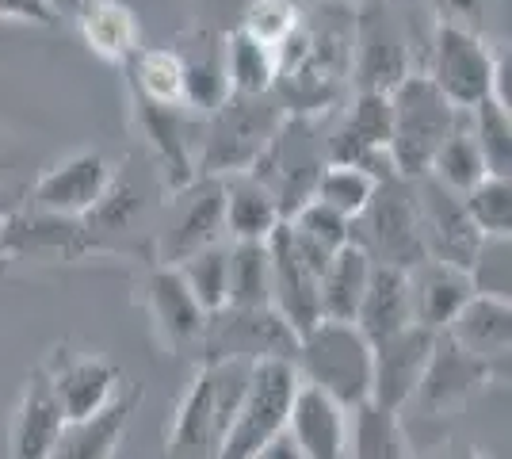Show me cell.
Returning a JSON list of instances; mask_svg holds the SVG:
<instances>
[{
    "mask_svg": "<svg viewBox=\"0 0 512 459\" xmlns=\"http://www.w3.org/2000/svg\"><path fill=\"white\" fill-rule=\"evenodd\" d=\"M493 54L482 43L478 31L455 27V23H440L432 35V85L448 96L459 111H470L478 100L490 96L493 85Z\"/></svg>",
    "mask_w": 512,
    "mask_h": 459,
    "instance_id": "9",
    "label": "cell"
},
{
    "mask_svg": "<svg viewBox=\"0 0 512 459\" xmlns=\"http://www.w3.org/2000/svg\"><path fill=\"white\" fill-rule=\"evenodd\" d=\"M348 459H413L398 414L375 402L356 406L348 421Z\"/></svg>",
    "mask_w": 512,
    "mask_h": 459,
    "instance_id": "29",
    "label": "cell"
},
{
    "mask_svg": "<svg viewBox=\"0 0 512 459\" xmlns=\"http://www.w3.org/2000/svg\"><path fill=\"white\" fill-rule=\"evenodd\" d=\"M222 62H226V81L234 96H264L276 88L279 54L268 43H260L245 27H237L222 43Z\"/></svg>",
    "mask_w": 512,
    "mask_h": 459,
    "instance_id": "28",
    "label": "cell"
},
{
    "mask_svg": "<svg viewBox=\"0 0 512 459\" xmlns=\"http://www.w3.org/2000/svg\"><path fill=\"white\" fill-rule=\"evenodd\" d=\"M138 127L150 138V150L157 153V161L165 165V176H169V192H180L188 188L195 176V161H192V146L184 138V123L176 108H165V104H146L138 100Z\"/></svg>",
    "mask_w": 512,
    "mask_h": 459,
    "instance_id": "26",
    "label": "cell"
},
{
    "mask_svg": "<svg viewBox=\"0 0 512 459\" xmlns=\"http://www.w3.org/2000/svg\"><path fill=\"white\" fill-rule=\"evenodd\" d=\"M348 4H356V8H360V4H367V0H348Z\"/></svg>",
    "mask_w": 512,
    "mask_h": 459,
    "instance_id": "46",
    "label": "cell"
},
{
    "mask_svg": "<svg viewBox=\"0 0 512 459\" xmlns=\"http://www.w3.org/2000/svg\"><path fill=\"white\" fill-rule=\"evenodd\" d=\"M325 169V150L314 138V127L306 115H287L268 138V146L253 161V173L276 199L279 219H291L306 199H314L318 176Z\"/></svg>",
    "mask_w": 512,
    "mask_h": 459,
    "instance_id": "7",
    "label": "cell"
},
{
    "mask_svg": "<svg viewBox=\"0 0 512 459\" xmlns=\"http://www.w3.org/2000/svg\"><path fill=\"white\" fill-rule=\"evenodd\" d=\"M287 119V111L279 108L272 92L264 96H226L222 108L211 111V131L199 150L195 173L199 176H230L253 169L260 150L268 146V138Z\"/></svg>",
    "mask_w": 512,
    "mask_h": 459,
    "instance_id": "4",
    "label": "cell"
},
{
    "mask_svg": "<svg viewBox=\"0 0 512 459\" xmlns=\"http://www.w3.org/2000/svg\"><path fill=\"white\" fill-rule=\"evenodd\" d=\"M432 341H436V329H425L413 322V326L398 329L394 337L371 345V398L367 402L398 414L413 398L421 375H425Z\"/></svg>",
    "mask_w": 512,
    "mask_h": 459,
    "instance_id": "11",
    "label": "cell"
},
{
    "mask_svg": "<svg viewBox=\"0 0 512 459\" xmlns=\"http://www.w3.org/2000/svg\"><path fill=\"white\" fill-rule=\"evenodd\" d=\"M352 245H360L371 264H398L413 268L425 261L421 226H417V196L413 180L390 173L375 184V196L367 199L360 215L352 219Z\"/></svg>",
    "mask_w": 512,
    "mask_h": 459,
    "instance_id": "5",
    "label": "cell"
},
{
    "mask_svg": "<svg viewBox=\"0 0 512 459\" xmlns=\"http://www.w3.org/2000/svg\"><path fill=\"white\" fill-rule=\"evenodd\" d=\"M65 414L50 383V372H35L23 391L20 414L12 421V459H46L62 433Z\"/></svg>",
    "mask_w": 512,
    "mask_h": 459,
    "instance_id": "20",
    "label": "cell"
},
{
    "mask_svg": "<svg viewBox=\"0 0 512 459\" xmlns=\"http://www.w3.org/2000/svg\"><path fill=\"white\" fill-rule=\"evenodd\" d=\"M440 459H482L478 452H467V448H451V452H444Z\"/></svg>",
    "mask_w": 512,
    "mask_h": 459,
    "instance_id": "45",
    "label": "cell"
},
{
    "mask_svg": "<svg viewBox=\"0 0 512 459\" xmlns=\"http://www.w3.org/2000/svg\"><path fill=\"white\" fill-rule=\"evenodd\" d=\"M58 406L65 421H81L107 406L119 391V368L100 356H58V368L50 372Z\"/></svg>",
    "mask_w": 512,
    "mask_h": 459,
    "instance_id": "19",
    "label": "cell"
},
{
    "mask_svg": "<svg viewBox=\"0 0 512 459\" xmlns=\"http://www.w3.org/2000/svg\"><path fill=\"white\" fill-rule=\"evenodd\" d=\"M287 222H291L299 234H306L310 241H318L321 249H329V253H337V249L348 245V238H352V219L341 215L337 207L321 203V199H306Z\"/></svg>",
    "mask_w": 512,
    "mask_h": 459,
    "instance_id": "38",
    "label": "cell"
},
{
    "mask_svg": "<svg viewBox=\"0 0 512 459\" xmlns=\"http://www.w3.org/2000/svg\"><path fill=\"white\" fill-rule=\"evenodd\" d=\"M111 192V165L107 157H100L96 150L73 153L65 157L62 165H54L50 173H43V180L35 184L31 199L50 211V215H88L96 211Z\"/></svg>",
    "mask_w": 512,
    "mask_h": 459,
    "instance_id": "14",
    "label": "cell"
},
{
    "mask_svg": "<svg viewBox=\"0 0 512 459\" xmlns=\"http://www.w3.org/2000/svg\"><path fill=\"white\" fill-rule=\"evenodd\" d=\"M287 437L306 459H348V410L321 387L299 379L287 410Z\"/></svg>",
    "mask_w": 512,
    "mask_h": 459,
    "instance_id": "15",
    "label": "cell"
},
{
    "mask_svg": "<svg viewBox=\"0 0 512 459\" xmlns=\"http://www.w3.org/2000/svg\"><path fill=\"white\" fill-rule=\"evenodd\" d=\"M50 4H54L58 16H77V8H81L85 0H50Z\"/></svg>",
    "mask_w": 512,
    "mask_h": 459,
    "instance_id": "44",
    "label": "cell"
},
{
    "mask_svg": "<svg viewBox=\"0 0 512 459\" xmlns=\"http://www.w3.org/2000/svg\"><path fill=\"white\" fill-rule=\"evenodd\" d=\"M226 257H230V249H222V245L214 241L207 249L184 257L180 264H172V268L184 276V284L192 287V295L199 299V306H203L207 314L218 310V306H226Z\"/></svg>",
    "mask_w": 512,
    "mask_h": 459,
    "instance_id": "36",
    "label": "cell"
},
{
    "mask_svg": "<svg viewBox=\"0 0 512 459\" xmlns=\"http://www.w3.org/2000/svg\"><path fill=\"white\" fill-rule=\"evenodd\" d=\"M367 276H371V257L363 253L360 245H352V241L341 245L329 257L325 272H321V284H318L321 318H329V322H356Z\"/></svg>",
    "mask_w": 512,
    "mask_h": 459,
    "instance_id": "25",
    "label": "cell"
},
{
    "mask_svg": "<svg viewBox=\"0 0 512 459\" xmlns=\"http://www.w3.org/2000/svg\"><path fill=\"white\" fill-rule=\"evenodd\" d=\"M413 326V295H409V272L398 264H371V276L363 287L356 329L371 345L394 337L398 329Z\"/></svg>",
    "mask_w": 512,
    "mask_h": 459,
    "instance_id": "18",
    "label": "cell"
},
{
    "mask_svg": "<svg viewBox=\"0 0 512 459\" xmlns=\"http://www.w3.org/2000/svg\"><path fill=\"white\" fill-rule=\"evenodd\" d=\"M241 27L256 35L260 43H268L272 50L283 46V39L299 27V4L295 0H253Z\"/></svg>",
    "mask_w": 512,
    "mask_h": 459,
    "instance_id": "39",
    "label": "cell"
},
{
    "mask_svg": "<svg viewBox=\"0 0 512 459\" xmlns=\"http://www.w3.org/2000/svg\"><path fill=\"white\" fill-rule=\"evenodd\" d=\"M375 184H379V176L360 169V165H352V161H325V169L318 176V188H314V199L337 207L348 219H356L367 207V199L375 196Z\"/></svg>",
    "mask_w": 512,
    "mask_h": 459,
    "instance_id": "34",
    "label": "cell"
},
{
    "mask_svg": "<svg viewBox=\"0 0 512 459\" xmlns=\"http://www.w3.org/2000/svg\"><path fill=\"white\" fill-rule=\"evenodd\" d=\"M467 276L478 295L509 299V238H482Z\"/></svg>",
    "mask_w": 512,
    "mask_h": 459,
    "instance_id": "40",
    "label": "cell"
},
{
    "mask_svg": "<svg viewBox=\"0 0 512 459\" xmlns=\"http://www.w3.org/2000/svg\"><path fill=\"white\" fill-rule=\"evenodd\" d=\"M218 433H214V372L211 364L199 368L192 391L184 394L176 421H172L169 456L172 459H211Z\"/></svg>",
    "mask_w": 512,
    "mask_h": 459,
    "instance_id": "23",
    "label": "cell"
},
{
    "mask_svg": "<svg viewBox=\"0 0 512 459\" xmlns=\"http://www.w3.org/2000/svg\"><path fill=\"white\" fill-rule=\"evenodd\" d=\"M77 27L81 39L92 46V54H100L107 62H127L138 54V20L123 0H85L77 8Z\"/></svg>",
    "mask_w": 512,
    "mask_h": 459,
    "instance_id": "24",
    "label": "cell"
},
{
    "mask_svg": "<svg viewBox=\"0 0 512 459\" xmlns=\"http://www.w3.org/2000/svg\"><path fill=\"white\" fill-rule=\"evenodd\" d=\"M470 222L482 238H509L512 230V180L509 176L486 173L470 192H463Z\"/></svg>",
    "mask_w": 512,
    "mask_h": 459,
    "instance_id": "35",
    "label": "cell"
},
{
    "mask_svg": "<svg viewBox=\"0 0 512 459\" xmlns=\"http://www.w3.org/2000/svg\"><path fill=\"white\" fill-rule=\"evenodd\" d=\"M467 111H459L440 88L432 85L428 73H406L398 85L390 88V165L394 173L417 180L428 173L432 153L444 146Z\"/></svg>",
    "mask_w": 512,
    "mask_h": 459,
    "instance_id": "1",
    "label": "cell"
},
{
    "mask_svg": "<svg viewBox=\"0 0 512 459\" xmlns=\"http://www.w3.org/2000/svg\"><path fill=\"white\" fill-rule=\"evenodd\" d=\"M493 372H497L493 364L470 356L467 349H459L440 329L436 341H432V352H428L425 375H421V383H417L409 402H417L428 414H448L455 406H463L474 391H482L493 379Z\"/></svg>",
    "mask_w": 512,
    "mask_h": 459,
    "instance_id": "12",
    "label": "cell"
},
{
    "mask_svg": "<svg viewBox=\"0 0 512 459\" xmlns=\"http://www.w3.org/2000/svg\"><path fill=\"white\" fill-rule=\"evenodd\" d=\"M0 20L31 23V27H50L58 20L50 0H0Z\"/></svg>",
    "mask_w": 512,
    "mask_h": 459,
    "instance_id": "42",
    "label": "cell"
},
{
    "mask_svg": "<svg viewBox=\"0 0 512 459\" xmlns=\"http://www.w3.org/2000/svg\"><path fill=\"white\" fill-rule=\"evenodd\" d=\"M451 341L459 349H467L470 356L493 364L497 372L509 368V345H512V306L509 299L497 295H470L467 303L459 306V314L448 322Z\"/></svg>",
    "mask_w": 512,
    "mask_h": 459,
    "instance_id": "16",
    "label": "cell"
},
{
    "mask_svg": "<svg viewBox=\"0 0 512 459\" xmlns=\"http://www.w3.org/2000/svg\"><path fill=\"white\" fill-rule=\"evenodd\" d=\"M226 303L272 306V264L264 241H234L226 257Z\"/></svg>",
    "mask_w": 512,
    "mask_h": 459,
    "instance_id": "31",
    "label": "cell"
},
{
    "mask_svg": "<svg viewBox=\"0 0 512 459\" xmlns=\"http://www.w3.org/2000/svg\"><path fill=\"white\" fill-rule=\"evenodd\" d=\"M360 20H352V69L360 92H390L409 73L406 66V39L379 12V0L360 4Z\"/></svg>",
    "mask_w": 512,
    "mask_h": 459,
    "instance_id": "13",
    "label": "cell"
},
{
    "mask_svg": "<svg viewBox=\"0 0 512 459\" xmlns=\"http://www.w3.org/2000/svg\"><path fill=\"white\" fill-rule=\"evenodd\" d=\"M299 387V372L283 356H264L249 368V387L241 394L234 421L218 440L211 459H253L272 437L287 429V410Z\"/></svg>",
    "mask_w": 512,
    "mask_h": 459,
    "instance_id": "3",
    "label": "cell"
},
{
    "mask_svg": "<svg viewBox=\"0 0 512 459\" xmlns=\"http://www.w3.org/2000/svg\"><path fill=\"white\" fill-rule=\"evenodd\" d=\"M172 222L161 241L165 264H180L207 249L226 230V188L222 176H195L188 188L172 192Z\"/></svg>",
    "mask_w": 512,
    "mask_h": 459,
    "instance_id": "10",
    "label": "cell"
},
{
    "mask_svg": "<svg viewBox=\"0 0 512 459\" xmlns=\"http://www.w3.org/2000/svg\"><path fill=\"white\" fill-rule=\"evenodd\" d=\"M222 188H226V230L234 234V241H264L283 222L272 192L253 173L222 176Z\"/></svg>",
    "mask_w": 512,
    "mask_h": 459,
    "instance_id": "27",
    "label": "cell"
},
{
    "mask_svg": "<svg viewBox=\"0 0 512 459\" xmlns=\"http://www.w3.org/2000/svg\"><path fill=\"white\" fill-rule=\"evenodd\" d=\"M291 364L302 383L321 387L344 410H356L371 398V341L356 329V322L321 318L299 337Z\"/></svg>",
    "mask_w": 512,
    "mask_h": 459,
    "instance_id": "2",
    "label": "cell"
},
{
    "mask_svg": "<svg viewBox=\"0 0 512 459\" xmlns=\"http://www.w3.org/2000/svg\"><path fill=\"white\" fill-rule=\"evenodd\" d=\"M138 398L142 394L130 391L123 398H111L107 406H100L96 414L81 417V421H65L46 459H111Z\"/></svg>",
    "mask_w": 512,
    "mask_h": 459,
    "instance_id": "21",
    "label": "cell"
},
{
    "mask_svg": "<svg viewBox=\"0 0 512 459\" xmlns=\"http://www.w3.org/2000/svg\"><path fill=\"white\" fill-rule=\"evenodd\" d=\"M409 272V295H413V322L425 329H448V322L459 314V306L474 295L467 268H455L448 261L425 257Z\"/></svg>",
    "mask_w": 512,
    "mask_h": 459,
    "instance_id": "17",
    "label": "cell"
},
{
    "mask_svg": "<svg viewBox=\"0 0 512 459\" xmlns=\"http://www.w3.org/2000/svg\"><path fill=\"white\" fill-rule=\"evenodd\" d=\"M436 12H440V23H455V27H467V31H482L486 12H490V0H436Z\"/></svg>",
    "mask_w": 512,
    "mask_h": 459,
    "instance_id": "41",
    "label": "cell"
},
{
    "mask_svg": "<svg viewBox=\"0 0 512 459\" xmlns=\"http://www.w3.org/2000/svg\"><path fill=\"white\" fill-rule=\"evenodd\" d=\"M264 245H268V264H272V310L302 337L306 329L321 322L318 284L333 253L299 234L287 219L264 238Z\"/></svg>",
    "mask_w": 512,
    "mask_h": 459,
    "instance_id": "6",
    "label": "cell"
},
{
    "mask_svg": "<svg viewBox=\"0 0 512 459\" xmlns=\"http://www.w3.org/2000/svg\"><path fill=\"white\" fill-rule=\"evenodd\" d=\"M211 360H264V356H283L295 360L299 349V333L279 318L272 306H218L203 322L199 337Z\"/></svg>",
    "mask_w": 512,
    "mask_h": 459,
    "instance_id": "8",
    "label": "cell"
},
{
    "mask_svg": "<svg viewBox=\"0 0 512 459\" xmlns=\"http://www.w3.org/2000/svg\"><path fill=\"white\" fill-rule=\"evenodd\" d=\"M127 66L138 100L180 108V100H184V58L176 50L150 46V50H138L134 58H127Z\"/></svg>",
    "mask_w": 512,
    "mask_h": 459,
    "instance_id": "30",
    "label": "cell"
},
{
    "mask_svg": "<svg viewBox=\"0 0 512 459\" xmlns=\"http://www.w3.org/2000/svg\"><path fill=\"white\" fill-rule=\"evenodd\" d=\"M230 96V81H226V62H222V46L207 50L203 58H192L184 62V100L195 111H207L211 115L214 108H222Z\"/></svg>",
    "mask_w": 512,
    "mask_h": 459,
    "instance_id": "37",
    "label": "cell"
},
{
    "mask_svg": "<svg viewBox=\"0 0 512 459\" xmlns=\"http://www.w3.org/2000/svg\"><path fill=\"white\" fill-rule=\"evenodd\" d=\"M428 176H432L436 184L451 188L455 196L470 192V188L486 176V161H482V153H478L474 138H470L467 119H463V123L444 138V146H440V150L432 153V161H428Z\"/></svg>",
    "mask_w": 512,
    "mask_h": 459,
    "instance_id": "32",
    "label": "cell"
},
{
    "mask_svg": "<svg viewBox=\"0 0 512 459\" xmlns=\"http://www.w3.org/2000/svg\"><path fill=\"white\" fill-rule=\"evenodd\" d=\"M467 127L474 146L486 161V173L493 176H509L512 169V123H509V108H501L497 100H478L474 108L467 111Z\"/></svg>",
    "mask_w": 512,
    "mask_h": 459,
    "instance_id": "33",
    "label": "cell"
},
{
    "mask_svg": "<svg viewBox=\"0 0 512 459\" xmlns=\"http://www.w3.org/2000/svg\"><path fill=\"white\" fill-rule=\"evenodd\" d=\"M253 459H306V456H302L299 444L287 437V429H283V433L268 440V444H264V448H260V452H256Z\"/></svg>",
    "mask_w": 512,
    "mask_h": 459,
    "instance_id": "43",
    "label": "cell"
},
{
    "mask_svg": "<svg viewBox=\"0 0 512 459\" xmlns=\"http://www.w3.org/2000/svg\"><path fill=\"white\" fill-rule=\"evenodd\" d=\"M150 310L153 322L161 326L165 341L176 349H188L203 337V322L207 310L199 306V299L192 295V287L184 284V276L176 268H157L150 276Z\"/></svg>",
    "mask_w": 512,
    "mask_h": 459,
    "instance_id": "22",
    "label": "cell"
}]
</instances>
